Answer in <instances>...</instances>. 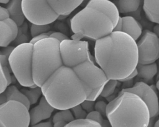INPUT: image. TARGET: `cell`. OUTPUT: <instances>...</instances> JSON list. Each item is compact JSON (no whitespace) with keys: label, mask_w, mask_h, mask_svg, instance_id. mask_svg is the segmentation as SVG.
<instances>
[{"label":"cell","mask_w":159,"mask_h":127,"mask_svg":"<svg viewBox=\"0 0 159 127\" xmlns=\"http://www.w3.org/2000/svg\"><path fill=\"white\" fill-rule=\"evenodd\" d=\"M32 76L57 110L71 108L85 100L95 101L108 80L93 62L86 41L53 37L34 44Z\"/></svg>","instance_id":"cell-1"},{"label":"cell","mask_w":159,"mask_h":127,"mask_svg":"<svg viewBox=\"0 0 159 127\" xmlns=\"http://www.w3.org/2000/svg\"><path fill=\"white\" fill-rule=\"evenodd\" d=\"M94 58L109 79L127 77L139 63L137 42L122 31H112L96 40Z\"/></svg>","instance_id":"cell-2"},{"label":"cell","mask_w":159,"mask_h":127,"mask_svg":"<svg viewBox=\"0 0 159 127\" xmlns=\"http://www.w3.org/2000/svg\"><path fill=\"white\" fill-rule=\"evenodd\" d=\"M106 117L111 126H148L150 120L145 102L136 94L122 90L107 103Z\"/></svg>","instance_id":"cell-3"},{"label":"cell","mask_w":159,"mask_h":127,"mask_svg":"<svg viewBox=\"0 0 159 127\" xmlns=\"http://www.w3.org/2000/svg\"><path fill=\"white\" fill-rule=\"evenodd\" d=\"M70 27L73 33L72 39L87 38L96 40L111 33L115 25L105 13L89 0L86 6L71 18Z\"/></svg>","instance_id":"cell-4"},{"label":"cell","mask_w":159,"mask_h":127,"mask_svg":"<svg viewBox=\"0 0 159 127\" xmlns=\"http://www.w3.org/2000/svg\"><path fill=\"white\" fill-rule=\"evenodd\" d=\"M84 0H22L25 18L32 24H50L70 14Z\"/></svg>","instance_id":"cell-5"},{"label":"cell","mask_w":159,"mask_h":127,"mask_svg":"<svg viewBox=\"0 0 159 127\" xmlns=\"http://www.w3.org/2000/svg\"><path fill=\"white\" fill-rule=\"evenodd\" d=\"M34 44L24 42L15 46L8 57L9 68L18 82L25 87H35L32 76Z\"/></svg>","instance_id":"cell-6"},{"label":"cell","mask_w":159,"mask_h":127,"mask_svg":"<svg viewBox=\"0 0 159 127\" xmlns=\"http://www.w3.org/2000/svg\"><path fill=\"white\" fill-rule=\"evenodd\" d=\"M29 126V108L24 103L11 100L0 104V126Z\"/></svg>","instance_id":"cell-7"},{"label":"cell","mask_w":159,"mask_h":127,"mask_svg":"<svg viewBox=\"0 0 159 127\" xmlns=\"http://www.w3.org/2000/svg\"><path fill=\"white\" fill-rule=\"evenodd\" d=\"M137 45L139 63H152L159 59V37L153 32L143 30Z\"/></svg>","instance_id":"cell-8"},{"label":"cell","mask_w":159,"mask_h":127,"mask_svg":"<svg viewBox=\"0 0 159 127\" xmlns=\"http://www.w3.org/2000/svg\"><path fill=\"white\" fill-rule=\"evenodd\" d=\"M138 95L147 104L150 115V118L157 117L159 115V102L157 94L152 86L144 82H137L132 87L122 89Z\"/></svg>","instance_id":"cell-9"},{"label":"cell","mask_w":159,"mask_h":127,"mask_svg":"<svg viewBox=\"0 0 159 127\" xmlns=\"http://www.w3.org/2000/svg\"><path fill=\"white\" fill-rule=\"evenodd\" d=\"M55 109L42 95L39 104L29 110L30 125L34 126L38 123L48 119Z\"/></svg>","instance_id":"cell-10"},{"label":"cell","mask_w":159,"mask_h":127,"mask_svg":"<svg viewBox=\"0 0 159 127\" xmlns=\"http://www.w3.org/2000/svg\"><path fill=\"white\" fill-rule=\"evenodd\" d=\"M11 100L20 101L30 108V103L25 95L16 85L10 84L3 92L0 93V104Z\"/></svg>","instance_id":"cell-11"},{"label":"cell","mask_w":159,"mask_h":127,"mask_svg":"<svg viewBox=\"0 0 159 127\" xmlns=\"http://www.w3.org/2000/svg\"><path fill=\"white\" fill-rule=\"evenodd\" d=\"M122 31L132 37L135 41L137 40L142 33L141 24L132 16H124L122 17Z\"/></svg>","instance_id":"cell-12"},{"label":"cell","mask_w":159,"mask_h":127,"mask_svg":"<svg viewBox=\"0 0 159 127\" xmlns=\"http://www.w3.org/2000/svg\"><path fill=\"white\" fill-rule=\"evenodd\" d=\"M98 9L105 13L112 21L114 25L119 19V12L116 5L109 0H90Z\"/></svg>","instance_id":"cell-13"},{"label":"cell","mask_w":159,"mask_h":127,"mask_svg":"<svg viewBox=\"0 0 159 127\" xmlns=\"http://www.w3.org/2000/svg\"><path fill=\"white\" fill-rule=\"evenodd\" d=\"M6 4L10 17L16 22L18 27L22 25L25 17L22 11V0H9Z\"/></svg>","instance_id":"cell-14"},{"label":"cell","mask_w":159,"mask_h":127,"mask_svg":"<svg viewBox=\"0 0 159 127\" xmlns=\"http://www.w3.org/2000/svg\"><path fill=\"white\" fill-rule=\"evenodd\" d=\"M8 65V57L0 52V93L12 82V77Z\"/></svg>","instance_id":"cell-15"},{"label":"cell","mask_w":159,"mask_h":127,"mask_svg":"<svg viewBox=\"0 0 159 127\" xmlns=\"http://www.w3.org/2000/svg\"><path fill=\"white\" fill-rule=\"evenodd\" d=\"M143 9L149 20L159 24V0H143Z\"/></svg>","instance_id":"cell-16"},{"label":"cell","mask_w":159,"mask_h":127,"mask_svg":"<svg viewBox=\"0 0 159 127\" xmlns=\"http://www.w3.org/2000/svg\"><path fill=\"white\" fill-rule=\"evenodd\" d=\"M136 69L137 71V76L139 77L145 81H150L157 73L158 67L155 62L149 64L138 63Z\"/></svg>","instance_id":"cell-17"},{"label":"cell","mask_w":159,"mask_h":127,"mask_svg":"<svg viewBox=\"0 0 159 127\" xmlns=\"http://www.w3.org/2000/svg\"><path fill=\"white\" fill-rule=\"evenodd\" d=\"M141 0H116V5L119 13L126 14L136 11L140 5Z\"/></svg>","instance_id":"cell-18"},{"label":"cell","mask_w":159,"mask_h":127,"mask_svg":"<svg viewBox=\"0 0 159 127\" xmlns=\"http://www.w3.org/2000/svg\"><path fill=\"white\" fill-rule=\"evenodd\" d=\"M29 89L24 88L21 89V92L25 95V97L28 99L30 105L35 103L39 97L42 94V92L41 88L39 86L35 87H29Z\"/></svg>","instance_id":"cell-19"},{"label":"cell","mask_w":159,"mask_h":127,"mask_svg":"<svg viewBox=\"0 0 159 127\" xmlns=\"http://www.w3.org/2000/svg\"><path fill=\"white\" fill-rule=\"evenodd\" d=\"M59 112H57L53 116L52 122L55 123L57 121H63L66 122L67 124L70 121L75 120V117L70 110V108L58 110Z\"/></svg>","instance_id":"cell-20"},{"label":"cell","mask_w":159,"mask_h":127,"mask_svg":"<svg viewBox=\"0 0 159 127\" xmlns=\"http://www.w3.org/2000/svg\"><path fill=\"white\" fill-rule=\"evenodd\" d=\"M66 126H101L97 121L88 118L75 119L68 123Z\"/></svg>","instance_id":"cell-21"},{"label":"cell","mask_w":159,"mask_h":127,"mask_svg":"<svg viewBox=\"0 0 159 127\" xmlns=\"http://www.w3.org/2000/svg\"><path fill=\"white\" fill-rule=\"evenodd\" d=\"M117 82L118 80L109 79L104 85L100 95L106 98L111 96L114 92L115 89L117 85Z\"/></svg>","instance_id":"cell-22"},{"label":"cell","mask_w":159,"mask_h":127,"mask_svg":"<svg viewBox=\"0 0 159 127\" xmlns=\"http://www.w3.org/2000/svg\"><path fill=\"white\" fill-rule=\"evenodd\" d=\"M50 27L49 24H32L30 28V33L32 37L40 35L41 33L47 32L50 30Z\"/></svg>","instance_id":"cell-23"},{"label":"cell","mask_w":159,"mask_h":127,"mask_svg":"<svg viewBox=\"0 0 159 127\" xmlns=\"http://www.w3.org/2000/svg\"><path fill=\"white\" fill-rule=\"evenodd\" d=\"M70 110L75 119L86 118L88 114L87 112L83 108L80 103L73 107L70 108Z\"/></svg>","instance_id":"cell-24"},{"label":"cell","mask_w":159,"mask_h":127,"mask_svg":"<svg viewBox=\"0 0 159 127\" xmlns=\"http://www.w3.org/2000/svg\"><path fill=\"white\" fill-rule=\"evenodd\" d=\"M86 118L97 121L101 125V126L104 121V119L103 118V116L99 112H98L96 110H93V111L89 112L87 114Z\"/></svg>","instance_id":"cell-25"},{"label":"cell","mask_w":159,"mask_h":127,"mask_svg":"<svg viewBox=\"0 0 159 127\" xmlns=\"http://www.w3.org/2000/svg\"><path fill=\"white\" fill-rule=\"evenodd\" d=\"M107 103L102 100H99L94 104V110L99 112L103 116H106Z\"/></svg>","instance_id":"cell-26"},{"label":"cell","mask_w":159,"mask_h":127,"mask_svg":"<svg viewBox=\"0 0 159 127\" xmlns=\"http://www.w3.org/2000/svg\"><path fill=\"white\" fill-rule=\"evenodd\" d=\"M81 105L82 106L83 108L86 110L88 113L93 111L94 110V101L89 100H85L83 102H81Z\"/></svg>","instance_id":"cell-27"},{"label":"cell","mask_w":159,"mask_h":127,"mask_svg":"<svg viewBox=\"0 0 159 127\" xmlns=\"http://www.w3.org/2000/svg\"><path fill=\"white\" fill-rule=\"evenodd\" d=\"M49 37H53V38H55L57 39H58L60 41H62L65 39H67L68 38V37L66 35H65V34L61 33V32H51L50 31V33L49 35Z\"/></svg>","instance_id":"cell-28"},{"label":"cell","mask_w":159,"mask_h":127,"mask_svg":"<svg viewBox=\"0 0 159 127\" xmlns=\"http://www.w3.org/2000/svg\"><path fill=\"white\" fill-rule=\"evenodd\" d=\"M50 33V31H48L47 32H45V33H41L40 35H36V36L32 37V38L30 40V42L33 43V44H34L37 41L41 40V39H43V38H47V37H49Z\"/></svg>","instance_id":"cell-29"},{"label":"cell","mask_w":159,"mask_h":127,"mask_svg":"<svg viewBox=\"0 0 159 127\" xmlns=\"http://www.w3.org/2000/svg\"><path fill=\"white\" fill-rule=\"evenodd\" d=\"M137 76V69H136V68L133 71V72L130 74H129L127 77H126L125 78H124V79H121V80H120V81H121V82H125V81H130V80H131L132 79H133V78H134L135 76Z\"/></svg>","instance_id":"cell-30"},{"label":"cell","mask_w":159,"mask_h":127,"mask_svg":"<svg viewBox=\"0 0 159 127\" xmlns=\"http://www.w3.org/2000/svg\"><path fill=\"white\" fill-rule=\"evenodd\" d=\"M122 19L121 17H119L117 23L115 25L113 31H122Z\"/></svg>","instance_id":"cell-31"},{"label":"cell","mask_w":159,"mask_h":127,"mask_svg":"<svg viewBox=\"0 0 159 127\" xmlns=\"http://www.w3.org/2000/svg\"><path fill=\"white\" fill-rule=\"evenodd\" d=\"M34 126H53V122L48 121H40L36 124Z\"/></svg>","instance_id":"cell-32"},{"label":"cell","mask_w":159,"mask_h":127,"mask_svg":"<svg viewBox=\"0 0 159 127\" xmlns=\"http://www.w3.org/2000/svg\"><path fill=\"white\" fill-rule=\"evenodd\" d=\"M66 125L67 123L66 122L63 121H60L53 123V126H66Z\"/></svg>","instance_id":"cell-33"},{"label":"cell","mask_w":159,"mask_h":127,"mask_svg":"<svg viewBox=\"0 0 159 127\" xmlns=\"http://www.w3.org/2000/svg\"><path fill=\"white\" fill-rule=\"evenodd\" d=\"M9 0H0V3L6 4H7L9 2Z\"/></svg>","instance_id":"cell-34"},{"label":"cell","mask_w":159,"mask_h":127,"mask_svg":"<svg viewBox=\"0 0 159 127\" xmlns=\"http://www.w3.org/2000/svg\"><path fill=\"white\" fill-rule=\"evenodd\" d=\"M156 87H157V89H158V90L159 91V77L158 78V81H157V84H156Z\"/></svg>","instance_id":"cell-35"}]
</instances>
